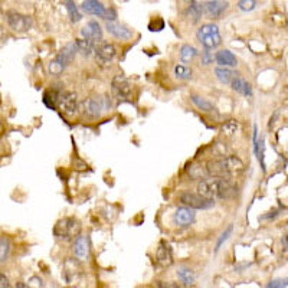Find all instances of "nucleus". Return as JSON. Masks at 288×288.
Here are the masks:
<instances>
[{"mask_svg":"<svg viewBox=\"0 0 288 288\" xmlns=\"http://www.w3.org/2000/svg\"><path fill=\"white\" fill-rule=\"evenodd\" d=\"M196 191L197 194L207 199H231L236 194L238 188L231 178H210L202 179Z\"/></svg>","mask_w":288,"mask_h":288,"instance_id":"1","label":"nucleus"},{"mask_svg":"<svg viewBox=\"0 0 288 288\" xmlns=\"http://www.w3.org/2000/svg\"><path fill=\"white\" fill-rule=\"evenodd\" d=\"M111 108V101L108 96H91L87 98L81 102L78 110H81L84 115L90 118H99L102 112L108 111Z\"/></svg>","mask_w":288,"mask_h":288,"instance_id":"2","label":"nucleus"},{"mask_svg":"<svg viewBox=\"0 0 288 288\" xmlns=\"http://www.w3.org/2000/svg\"><path fill=\"white\" fill-rule=\"evenodd\" d=\"M178 199L182 205L191 207L193 210H206L215 206V199H207L191 191H183L182 193H179Z\"/></svg>","mask_w":288,"mask_h":288,"instance_id":"3","label":"nucleus"},{"mask_svg":"<svg viewBox=\"0 0 288 288\" xmlns=\"http://www.w3.org/2000/svg\"><path fill=\"white\" fill-rule=\"evenodd\" d=\"M54 232L61 239H74L81 233V223L74 218H65L56 223Z\"/></svg>","mask_w":288,"mask_h":288,"instance_id":"4","label":"nucleus"},{"mask_svg":"<svg viewBox=\"0 0 288 288\" xmlns=\"http://www.w3.org/2000/svg\"><path fill=\"white\" fill-rule=\"evenodd\" d=\"M56 107L65 115H75L78 112V96L72 91L59 94Z\"/></svg>","mask_w":288,"mask_h":288,"instance_id":"5","label":"nucleus"},{"mask_svg":"<svg viewBox=\"0 0 288 288\" xmlns=\"http://www.w3.org/2000/svg\"><path fill=\"white\" fill-rule=\"evenodd\" d=\"M6 19H7V23H9L10 29H13L14 32L23 33V32H28L29 29L32 28V19L26 14H22L19 12H14V10H9L6 13Z\"/></svg>","mask_w":288,"mask_h":288,"instance_id":"6","label":"nucleus"},{"mask_svg":"<svg viewBox=\"0 0 288 288\" xmlns=\"http://www.w3.org/2000/svg\"><path fill=\"white\" fill-rule=\"evenodd\" d=\"M111 91H112V96H115L117 99H128L131 96V93H133V87L130 81L124 77V75H117L114 80H112V84H111Z\"/></svg>","mask_w":288,"mask_h":288,"instance_id":"7","label":"nucleus"},{"mask_svg":"<svg viewBox=\"0 0 288 288\" xmlns=\"http://www.w3.org/2000/svg\"><path fill=\"white\" fill-rule=\"evenodd\" d=\"M94 52L96 62L101 65H108L117 56V49L110 42H101L96 48H94Z\"/></svg>","mask_w":288,"mask_h":288,"instance_id":"8","label":"nucleus"},{"mask_svg":"<svg viewBox=\"0 0 288 288\" xmlns=\"http://www.w3.org/2000/svg\"><path fill=\"white\" fill-rule=\"evenodd\" d=\"M220 166L225 172V175L229 178L232 175H238L245 170V163L238 156H223L219 159Z\"/></svg>","mask_w":288,"mask_h":288,"instance_id":"9","label":"nucleus"},{"mask_svg":"<svg viewBox=\"0 0 288 288\" xmlns=\"http://www.w3.org/2000/svg\"><path fill=\"white\" fill-rule=\"evenodd\" d=\"M72 252L75 255V258L78 261H87L90 258V241H88V236L85 235H78L74 241V245H72Z\"/></svg>","mask_w":288,"mask_h":288,"instance_id":"10","label":"nucleus"},{"mask_svg":"<svg viewBox=\"0 0 288 288\" xmlns=\"http://www.w3.org/2000/svg\"><path fill=\"white\" fill-rule=\"evenodd\" d=\"M229 3L226 0H207L203 3V12L212 19H219L228 10Z\"/></svg>","mask_w":288,"mask_h":288,"instance_id":"11","label":"nucleus"},{"mask_svg":"<svg viewBox=\"0 0 288 288\" xmlns=\"http://www.w3.org/2000/svg\"><path fill=\"white\" fill-rule=\"evenodd\" d=\"M175 223L180 226V228H188L191 226L194 219H196V213L194 210L191 209V207H186V206H182V207H178L176 212H175Z\"/></svg>","mask_w":288,"mask_h":288,"instance_id":"12","label":"nucleus"},{"mask_svg":"<svg viewBox=\"0 0 288 288\" xmlns=\"http://www.w3.org/2000/svg\"><path fill=\"white\" fill-rule=\"evenodd\" d=\"M105 29H107V32L110 35H112L117 39H121V41H128V39L133 38V30L127 28L125 25H121V23L115 22V20L114 22H107L105 23Z\"/></svg>","mask_w":288,"mask_h":288,"instance_id":"13","label":"nucleus"},{"mask_svg":"<svg viewBox=\"0 0 288 288\" xmlns=\"http://www.w3.org/2000/svg\"><path fill=\"white\" fill-rule=\"evenodd\" d=\"M81 36L83 39H88L91 42H98L102 39V29L101 25L96 20H90L87 25L81 29Z\"/></svg>","mask_w":288,"mask_h":288,"instance_id":"14","label":"nucleus"},{"mask_svg":"<svg viewBox=\"0 0 288 288\" xmlns=\"http://www.w3.org/2000/svg\"><path fill=\"white\" fill-rule=\"evenodd\" d=\"M215 62L218 64V67H223V68H235L238 65L236 56L229 49H222L219 52H216Z\"/></svg>","mask_w":288,"mask_h":288,"instance_id":"15","label":"nucleus"},{"mask_svg":"<svg viewBox=\"0 0 288 288\" xmlns=\"http://www.w3.org/2000/svg\"><path fill=\"white\" fill-rule=\"evenodd\" d=\"M77 52H78V49H77V45H75V42H72V43H67L61 51H59V54L55 56L56 61H59L65 68L68 67L69 64L74 61V58L77 55Z\"/></svg>","mask_w":288,"mask_h":288,"instance_id":"16","label":"nucleus"},{"mask_svg":"<svg viewBox=\"0 0 288 288\" xmlns=\"http://www.w3.org/2000/svg\"><path fill=\"white\" fill-rule=\"evenodd\" d=\"M81 9H83L84 13L98 16V17H102L105 10H107L105 6L98 0H84L83 4H81Z\"/></svg>","mask_w":288,"mask_h":288,"instance_id":"17","label":"nucleus"},{"mask_svg":"<svg viewBox=\"0 0 288 288\" xmlns=\"http://www.w3.org/2000/svg\"><path fill=\"white\" fill-rule=\"evenodd\" d=\"M199 42L202 43V46L205 48V51H213L216 48H219L220 43H222V36L220 33H210V35H205V36H200L197 38Z\"/></svg>","mask_w":288,"mask_h":288,"instance_id":"18","label":"nucleus"},{"mask_svg":"<svg viewBox=\"0 0 288 288\" xmlns=\"http://www.w3.org/2000/svg\"><path fill=\"white\" fill-rule=\"evenodd\" d=\"M229 85L232 87V90L235 93H238V94H241V96H252V87H251V84L247 83L245 80H242V78H239V77H235L232 80V83L229 84Z\"/></svg>","mask_w":288,"mask_h":288,"instance_id":"19","label":"nucleus"},{"mask_svg":"<svg viewBox=\"0 0 288 288\" xmlns=\"http://www.w3.org/2000/svg\"><path fill=\"white\" fill-rule=\"evenodd\" d=\"M203 4L202 3H199V1H196V0H191V4L188 6V9H186V16L192 20L193 23H196V22H199L200 20V17L203 16Z\"/></svg>","mask_w":288,"mask_h":288,"instance_id":"20","label":"nucleus"},{"mask_svg":"<svg viewBox=\"0 0 288 288\" xmlns=\"http://www.w3.org/2000/svg\"><path fill=\"white\" fill-rule=\"evenodd\" d=\"M157 261L162 265H170L173 262V254H172V248L169 247L166 242H162L159 248H157Z\"/></svg>","mask_w":288,"mask_h":288,"instance_id":"21","label":"nucleus"},{"mask_svg":"<svg viewBox=\"0 0 288 288\" xmlns=\"http://www.w3.org/2000/svg\"><path fill=\"white\" fill-rule=\"evenodd\" d=\"M215 75H216L218 81L220 84H225V85H229L232 83L233 78L238 77V74L232 71V68H223V67H216L215 68Z\"/></svg>","mask_w":288,"mask_h":288,"instance_id":"22","label":"nucleus"},{"mask_svg":"<svg viewBox=\"0 0 288 288\" xmlns=\"http://www.w3.org/2000/svg\"><path fill=\"white\" fill-rule=\"evenodd\" d=\"M191 101L194 104V107L197 110L203 111V112H212L215 110V105L210 101H207L206 98L197 96V94H191Z\"/></svg>","mask_w":288,"mask_h":288,"instance_id":"23","label":"nucleus"},{"mask_svg":"<svg viewBox=\"0 0 288 288\" xmlns=\"http://www.w3.org/2000/svg\"><path fill=\"white\" fill-rule=\"evenodd\" d=\"M178 277L185 286H192L193 283H194V280H196L194 273L189 267H185V265H182V267L178 268Z\"/></svg>","mask_w":288,"mask_h":288,"instance_id":"24","label":"nucleus"},{"mask_svg":"<svg viewBox=\"0 0 288 288\" xmlns=\"http://www.w3.org/2000/svg\"><path fill=\"white\" fill-rule=\"evenodd\" d=\"M238 130H239V123L235 120V118H231V120H226L225 123L222 124V127H220V131H222V134L225 136V137L231 138L233 136H236V133H238Z\"/></svg>","mask_w":288,"mask_h":288,"instance_id":"25","label":"nucleus"},{"mask_svg":"<svg viewBox=\"0 0 288 288\" xmlns=\"http://www.w3.org/2000/svg\"><path fill=\"white\" fill-rule=\"evenodd\" d=\"M64 6L67 7V12H68L69 17H71V22L78 23L83 19V13L80 12V9H78V6L75 4L74 0H64Z\"/></svg>","mask_w":288,"mask_h":288,"instance_id":"26","label":"nucleus"},{"mask_svg":"<svg viewBox=\"0 0 288 288\" xmlns=\"http://www.w3.org/2000/svg\"><path fill=\"white\" fill-rule=\"evenodd\" d=\"M199 55V51L192 46V45H183L182 48H180V59L183 61V62H192L193 59L196 58V56Z\"/></svg>","mask_w":288,"mask_h":288,"instance_id":"27","label":"nucleus"},{"mask_svg":"<svg viewBox=\"0 0 288 288\" xmlns=\"http://www.w3.org/2000/svg\"><path fill=\"white\" fill-rule=\"evenodd\" d=\"M75 45H77L78 52H81L84 56H90L94 52V42L88 41V39H83V38L77 39Z\"/></svg>","mask_w":288,"mask_h":288,"instance_id":"28","label":"nucleus"},{"mask_svg":"<svg viewBox=\"0 0 288 288\" xmlns=\"http://www.w3.org/2000/svg\"><path fill=\"white\" fill-rule=\"evenodd\" d=\"M175 75L178 80L182 81H188L192 78V69L189 68L188 65H183V64H179L175 67Z\"/></svg>","mask_w":288,"mask_h":288,"instance_id":"29","label":"nucleus"},{"mask_svg":"<svg viewBox=\"0 0 288 288\" xmlns=\"http://www.w3.org/2000/svg\"><path fill=\"white\" fill-rule=\"evenodd\" d=\"M10 252V241L6 236L0 238V262H4Z\"/></svg>","mask_w":288,"mask_h":288,"instance_id":"30","label":"nucleus"},{"mask_svg":"<svg viewBox=\"0 0 288 288\" xmlns=\"http://www.w3.org/2000/svg\"><path fill=\"white\" fill-rule=\"evenodd\" d=\"M188 175L191 179H205L206 170H203V166L200 165H191L188 167Z\"/></svg>","mask_w":288,"mask_h":288,"instance_id":"31","label":"nucleus"},{"mask_svg":"<svg viewBox=\"0 0 288 288\" xmlns=\"http://www.w3.org/2000/svg\"><path fill=\"white\" fill-rule=\"evenodd\" d=\"M64 69L65 67L59 62V61H56L55 58L49 62V65H48V71H49V74L51 75H61L62 72H64Z\"/></svg>","mask_w":288,"mask_h":288,"instance_id":"32","label":"nucleus"},{"mask_svg":"<svg viewBox=\"0 0 288 288\" xmlns=\"http://www.w3.org/2000/svg\"><path fill=\"white\" fill-rule=\"evenodd\" d=\"M232 231H233V226H232V225H229V226H228V228H226V229H225V231L222 232V235H220V238L218 239V242H216V247H215V252H218V251L220 249V247H222V245H223V244H225V242H226V241L229 239V236L232 235Z\"/></svg>","mask_w":288,"mask_h":288,"instance_id":"33","label":"nucleus"},{"mask_svg":"<svg viewBox=\"0 0 288 288\" xmlns=\"http://www.w3.org/2000/svg\"><path fill=\"white\" fill-rule=\"evenodd\" d=\"M257 6V0H238V7L242 12H252Z\"/></svg>","mask_w":288,"mask_h":288,"instance_id":"34","label":"nucleus"},{"mask_svg":"<svg viewBox=\"0 0 288 288\" xmlns=\"http://www.w3.org/2000/svg\"><path fill=\"white\" fill-rule=\"evenodd\" d=\"M28 286L30 288H43V281L39 277H30L28 281Z\"/></svg>","mask_w":288,"mask_h":288,"instance_id":"35","label":"nucleus"},{"mask_svg":"<svg viewBox=\"0 0 288 288\" xmlns=\"http://www.w3.org/2000/svg\"><path fill=\"white\" fill-rule=\"evenodd\" d=\"M213 61H215L213 54H210L209 51L202 52V64H203V65H210V64H213Z\"/></svg>","mask_w":288,"mask_h":288,"instance_id":"36","label":"nucleus"},{"mask_svg":"<svg viewBox=\"0 0 288 288\" xmlns=\"http://www.w3.org/2000/svg\"><path fill=\"white\" fill-rule=\"evenodd\" d=\"M286 287H287V280H275V281H271L267 288H286Z\"/></svg>","mask_w":288,"mask_h":288,"instance_id":"37","label":"nucleus"},{"mask_svg":"<svg viewBox=\"0 0 288 288\" xmlns=\"http://www.w3.org/2000/svg\"><path fill=\"white\" fill-rule=\"evenodd\" d=\"M102 17H104L107 22H114V20L117 19V13H115V10H114V9H107Z\"/></svg>","mask_w":288,"mask_h":288,"instance_id":"38","label":"nucleus"},{"mask_svg":"<svg viewBox=\"0 0 288 288\" xmlns=\"http://www.w3.org/2000/svg\"><path fill=\"white\" fill-rule=\"evenodd\" d=\"M0 288H12L10 283H9V278L1 273H0Z\"/></svg>","mask_w":288,"mask_h":288,"instance_id":"39","label":"nucleus"},{"mask_svg":"<svg viewBox=\"0 0 288 288\" xmlns=\"http://www.w3.org/2000/svg\"><path fill=\"white\" fill-rule=\"evenodd\" d=\"M160 288H179L175 283H160Z\"/></svg>","mask_w":288,"mask_h":288,"instance_id":"40","label":"nucleus"},{"mask_svg":"<svg viewBox=\"0 0 288 288\" xmlns=\"http://www.w3.org/2000/svg\"><path fill=\"white\" fill-rule=\"evenodd\" d=\"M16 288H30L28 284H25V283H17L16 284Z\"/></svg>","mask_w":288,"mask_h":288,"instance_id":"41","label":"nucleus"},{"mask_svg":"<svg viewBox=\"0 0 288 288\" xmlns=\"http://www.w3.org/2000/svg\"><path fill=\"white\" fill-rule=\"evenodd\" d=\"M281 242H283V247H284V249H287V236H283Z\"/></svg>","mask_w":288,"mask_h":288,"instance_id":"42","label":"nucleus"}]
</instances>
